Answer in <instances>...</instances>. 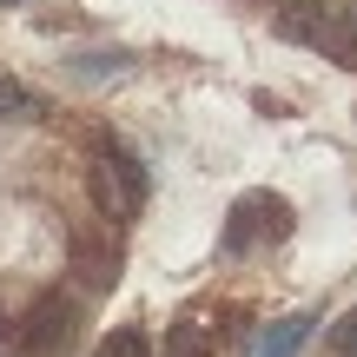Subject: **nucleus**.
<instances>
[{"mask_svg": "<svg viewBox=\"0 0 357 357\" xmlns=\"http://www.w3.org/2000/svg\"><path fill=\"white\" fill-rule=\"evenodd\" d=\"M311 331H318V318L311 311H291V318L265 324V337H252V357H298L311 344Z\"/></svg>", "mask_w": 357, "mask_h": 357, "instance_id": "20e7f679", "label": "nucleus"}, {"mask_svg": "<svg viewBox=\"0 0 357 357\" xmlns=\"http://www.w3.org/2000/svg\"><path fill=\"white\" fill-rule=\"evenodd\" d=\"M126 66H132V53L106 47V53H73V60H66V73H73L79 86H93V79H119Z\"/></svg>", "mask_w": 357, "mask_h": 357, "instance_id": "0eeeda50", "label": "nucleus"}, {"mask_svg": "<svg viewBox=\"0 0 357 357\" xmlns=\"http://www.w3.org/2000/svg\"><path fill=\"white\" fill-rule=\"evenodd\" d=\"M93 357H153V337H146L139 324H119V331L100 337V351H93Z\"/></svg>", "mask_w": 357, "mask_h": 357, "instance_id": "6e6552de", "label": "nucleus"}, {"mask_svg": "<svg viewBox=\"0 0 357 357\" xmlns=\"http://www.w3.org/2000/svg\"><path fill=\"white\" fill-rule=\"evenodd\" d=\"M0 119H13V126H33V119H47V100H40L33 86H20V79L0 73Z\"/></svg>", "mask_w": 357, "mask_h": 357, "instance_id": "423d86ee", "label": "nucleus"}, {"mask_svg": "<svg viewBox=\"0 0 357 357\" xmlns=\"http://www.w3.org/2000/svg\"><path fill=\"white\" fill-rule=\"evenodd\" d=\"M291 231V205L278 192H245L231 205V231H225V252H252V245H278Z\"/></svg>", "mask_w": 357, "mask_h": 357, "instance_id": "7ed1b4c3", "label": "nucleus"}, {"mask_svg": "<svg viewBox=\"0 0 357 357\" xmlns=\"http://www.w3.org/2000/svg\"><path fill=\"white\" fill-rule=\"evenodd\" d=\"M278 26L318 53H357V0H284Z\"/></svg>", "mask_w": 357, "mask_h": 357, "instance_id": "f03ea898", "label": "nucleus"}, {"mask_svg": "<svg viewBox=\"0 0 357 357\" xmlns=\"http://www.w3.org/2000/svg\"><path fill=\"white\" fill-rule=\"evenodd\" d=\"M86 185H93V205H100L106 218H119V225L139 218V205H146V166L119 139L93 146V178H86Z\"/></svg>", "mask_w": 357, "mask_h": 357, "instance_id": "f257e3e1", "label": "nucleus"}, {"mask_svg": "<svg viewBox=\"0 0 357 357\" xmlns=\"http://www.w3.org/2000/svg\"><path fill=\"white\" fill-rule=\"evenodd\" d=\"M324 357H357V311L331 324V337H324Z\"/></svg>", "mask_w": 357, "mask_h": 357, "instance_id": "1a4fd4ad", "label": "nucleus"}, {"mask_svg": "<svg viewBox=\"0 0 357 357\" xmlns=\"http://www.w3.org/2000/svg\"><path fill=\"white\" fill-rule=\"evenodd\" d=\"M66 324H73V305H66V298L40 305L33 318H26V351H60L66 344Z\"/></svg>", "mask_w": 357, "mask_h": 357, "instance_id": "39448f33", "label": "nucleus"}]
</instances>
